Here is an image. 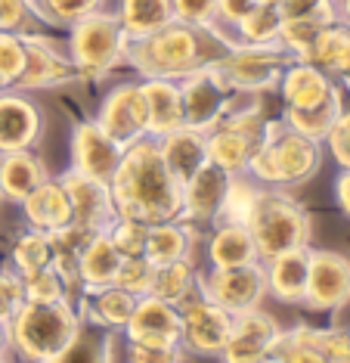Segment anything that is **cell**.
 Listing matches in <instances>:
<instances>
[{"mask_svg":"<svg viewBox=\"0 0 350 363\" xmlns=\"http://www.w3.org/2000/svg\"><path fill=\"white\" fill-rule=\"evenodd\" d=\"M115 218H137L143 224L177 220L183 211V184L168 171L158 140L143 137L124 150L109 180Z\"/></svg>","mask_w":350,"mask_h":363,"instance_id":"obj_1","label":"cell"},{"mask_svg":"<svg viewBox=\"0 0 350 363\" xmlns=\"http://www.w3.org/2000/svg\"><path fill=\"white\" fill-rule=\"evenodd\" d=\"M84 326L72 301H25L10 320V354L22 363H47Z\"/></svg>","mask_w":350,"mask_h":363,"instance_id":"obj_2","label":"cell"},{"mask_svg":"<svg viewBox=\"0 0 350 363\" xmlns=\"http://www.w3.org/2000/svg\"><path fill=\"white\" fill-rule=\"evenodd\" d=\"M322 164V143L286 128L282 121H266V137L248 162V177L261 186H301L316 177Z\"/></svg>","mask_w":350,"mask_h":363,"instance_id":"obj_3","label":"cell"},{"mask_svg":"<svg viewBox=\"0 0 350 363\" xmlns=\"http://www.w3.org/2000/svg\"><path fill=\"white\" fill-rule=\"evenodd\" d=\"M245 227L254 239V249L261 261H270L273 255L291 252V249H307L313 239L310 214L295 202L286 189L276 186H261L257 199L245 218Z\"/></svg>","mask_w":350,"mask_h":363,"instance_id":"obj_4","label":"cell"},{"mask_svg":"<svg viewBox=\"0 0 350 363\" xmlns=\"http://www.w3.org/2000/svg\"><path fill=\"white\" fill-rule=\"evenodd\" d=\"M124 60L143 78H171V81L186 78L189 72L211 62L205 60V40L198 35V28L183 26L177 19L146 38L128 40Z\"/></svg>","mask_w":350,"mask_h":363,"instance_id":"obj_5","label":"cell"},{"mask_svg":"<svg viewBox=\"0 0 350 363\" xmlns=\"http://www.w3.org/2000/svg\"><path fill=\"white\" fill-rule=\"evenodd\" d=\"M69 35V56L78 69L81 81H96L106 72H112L115 65L124 60L128 50V35H124L121 22L115 13L94 10L84 19L72 22Z\"/></svg>","mask_w":350,"mask_h":363,"instance_id":"obj_6","label":"cell"},{"mask_svg":"<svg viewBox=\"0 0 350 363\" xmlns=\"http://www.w3.org/2000/svg\"><path fill=\"white\" fill-rule=\"evenodd\" d=\"M266 137V121L257 106H242L223 115V118L208 130V162L223 168L227 174H245L248 162L257 152V146Z\"/></svg>","mask_w":350,"mask_h":363,"instance_id":"obj_7","label":"cell"},{"mask_svg":"<svg viewBox=\"0 0 350 363\" xmlns=\"http://www.w3.org/2000/svg\"><path fill=\"white\" fill-rule=\"evenodd\" d=\"M236 94L276 90L291 56L279 44H239L211 60Z\"/></svg>","mask_w":350,"mask_h":363,"instance_id":"obj_8","label":"cell"},{"mask_svg":"<svg viewBox=\"0 0 350 363\" xmlns=\"http://www.w3.org/2000/svg\"><path fill=\"white\" fill-rule=\"evenodd\" d=\"M180 96H183V125L196 130H211L232 109L239 94L220 75L218 65L205 62L202 69L180 78Z\"/></svg>","mask_w":350,"mask_h":363,"instance_id":"obj_9","label":"cell"},{"mask_svg":"<svg viewBox=\"0 0 350 363\" xmlns=\"http://www.w3.org/2000/svg\"><path fill=\"white\" fill-rule=\"evenodd\" d=\"M198 292L214 304H220L223 311H230L232 317L254 311L266 298L264 264L254 261L242 264V267H211L208 274L198 277Z\"/></svg>","mask_w":350,"mask_h":363,"instance_id":"obj_10","label":"cell"},{"mask_svg":"<svg viewBox=\"0 0 350 363\" xmlns=\"http://www.w3.org/2000/svg\"><path fill=\"white\" fill-rule=\"evenodd\" d=\"M177 311L183 323L180 348L186 351V357H218L232 333L236 317L230 311H223L220 304H214L211 298H205L202 292L183 301Z\"/></svg>","mask_w":350,"mask_h":363,"instance_id":"obj_11","label":"cell"},{"mask_svg":"<svg viewBox=\"0 0 350 363\" xmlns=\"http://www.w3.org/2000/svg\"><path fill=\"white\" fill-rule=\"evenodd\" d=\"M350 304V258L332 249H310L304 308L335 313Z\"/></svg>","mask_w":350,"mask_h":363,"instance_id":"obj_12","label":"cell"},{"mask_svg":"<svg viewBox=\"0 0 350 363\" xmlns=\"http://www.w3.org/2000/svg\"><path fill=\"white\" fill-rule=\"evenodd\" d=\"M96 125L128 150L130 143L146 137V100L140 81H121L103 96L96 112Z\"/></svg>","mask_w":350,"mask_h":363,"instance_id":"obj_13","label":"cell"},{"mask_svg":"<svg viewBox=\"0 0 350 363\" xmlns=\"http://www.w3.org/2000/svg\"><path fill=\"white\" fill-rule=\"evenodd\" d=\"M44 109L25 90L10 87L0 94V155L16 150H35L44 137Z\"/></svg>","mask_w":350,"mask_h":363,"instance_id":"obj_14","label":"cell"},{"mask_svg":"<svg viewBox=\"0 0 350 363\" xmlns=\"http://www.w3.org/2000/svg\"><path fill=\"white\" fill-rule=\"evenodd\" d=\"M282 326L264 308L245 311L236 317L232 333L218 354L220 363H270V351L276 345Z\"/></svg>","mask_w":350,"mask_h":363,"instance_id":"obj_15","label":"cell"},{"mask_svg":"<svg viewBox=\"0 0 350 363\" xmlns=\"http://www.w3.org/2000/svg\"><path fill=\"white\" fill-rule=\"evenodd\" d=\"M22 38H25V72L16 90H47L78 81V69H74L72 56L56 50V44L50 38L31 35V31H25Z\"/></svg>","mask_w":350,"mask_h":363,"instance_id":"obj_16","label":"cell"},{"mask_svg":"<svg viewBox=\"0 0 350 363\" xmlns=\"http://www.w3.org/2000/svg\"><path fill=\"white\" fill-rule=\"evenodd\" d=\"M65 193L72 202V224H81L87 230H106L115 220V205H112V189L109 180H96L90 174L69 168L65 174H60Z\"/></svg>","mask_w":350,"mask_h":363,"instance_id":"obj_17","label":"cell"},{"mask_svg":"<svg viewBox=\"0 0 350 363\" xmlns=\"http://www.w3.org/2000/svg\"><path fill=\"white\" fill-rule=\"evenodd\" d=\"M124 155V146L112 140L103 128L94 121H78L72 128V168L81 174H90L96 180H112Z\"/></svg>","mask_w":350,"mask_h":363,"instance_id":"obj_18","label":"cell"},{"mask_svg":"<svg viewBox=\"0 0 350 363\" xmlns=\"http://www.w3.org/2000/svg\"><path fill=\"white\" fill-rule=\"evenodd\" d=\"M232 174H227L218 164L205 162L202 168L196 171L193 177L183 184V211L180 220L186 224H211L218 220V214L223 208V199H227Z\"/></svg>","mask_w":350,"mask_h":363,"instance_id":"obj_19","label":"cell"},{"mask_svg":"<svg viewBox=\"0 0 350 363\" xmlns=\"http://www.w3.org/2000/svg\"><path fill=\"white\" fill-rule=\"evenodd\" d=\"M121 335L124 342H140V345H180L183 335L180 311L168 301L155 298V295H143L133 304V313Z\"/></svg>","mask_w":350,"mask_h":363,"instance_id":"obj_20","label":"cell"},{"mask_svg":"<svg viewBox=\"0 0 350 363\" xmlns=\"http://www.w3.org/2000/svg\"><path fill=\"white\" fill-rule=\"evenodd\" d=\"M335 78L326 75L322 69H316L313 62L291 60L279 78V96L282 109H310V106L326 103L329 96L338 94Z\"/></svg>","mask_w":350,"mask_h":363,"instance_id":"obj_21","label":"cell"},{"mask_svg":"<svg viewBox=\"0 0 350 363\" xmlns=\"http://www.w3.org/2000/svg\"><path fill=\"white\" fill-rule=\"evenodd\" d=\"M264 264L266 277V295L279 304H304L307 292V270H310V245L307 249H291L282 255H273Z\"/></svg>","mask_w":350,"mask_h":363,"instance_id":"obj_22","label":"cell"},{"mask_svg":"<svg viewBox=\"0 0 350 363\" xmlns=\"http://www.w3.org/2000/svg\"><path fill=\"white\" fill-rule=\"evenodd\" d=\"M146 100V137L162 140L164 134L183 128V96L180 81L171 78H143L140 81Z\"/></svg>","mask_w":350,"mask_h":363,"instance_id":"obj_23","label":"cell"},{"mask_svg":"<svg viewBox=\"0 0 350 363\" xmlns=\"http://www.w3.org/2000/svg\"><path fill=\"white\" fill-rule=\"evenodd\" d=\"M22 214L28 220V227L44 230V233H56L65 224H72V202L69 193H65L62 180L60 177H47L38 189H31L28 196L19 202Z\"/></svg>","mask_w":350,"mask_h":363,"instance_id":"obj_24","label":"cell"},{"mask_svg":"<svg viewBox=\"0 0 350 363\" xmlns=\"http://www.w3.org/2000/svg\"><path fill=\"white\" fill-rule=\"evenodd\" d=\"M133 304H137V298L130 292H124L118 286H103V289H87L78 311L87 326L106 329V333H124V326H128L133 313Z\"/></svg>","mask_w":350,"mask_h":363,"instance_id":"obj_25","label":"cell"},{"mask_svg":"<svg viewBox=\"0 0 350 363\" xmlns=\"http://www.w3.org/2000/svg\"><path fill=\"white\" fill-rule=\"evenodd\" d=\"M158 150H162V159L168 164L171 174L180 184H186L208 162V130H196V128L183 125L158 140Z\"/></svg>","mask_w":350,"mask_h":363,"instance_id":"obj_26","label":"cell"},{"mask_svg":"<svg viewBox=\"0 0 350 363\" xmlns=\"http://www.w3.org/2000/svg\"><path fill=\"white\" fill-rule=\"evenodd\" d=\"M47 177H50L47 162L35 150H16L0 155V199L19 205Z\"/></svg>","mask_w":350,"mask_h":363,"instance_id":"obj_27","label":"cell"},{"mask_svg":"<svg viewBox=\"0 0 350 363\" xmlns=\"http://www.w3.org/2000/svg\"><path fill=\"white\" fill-rule=\"evenodd\" d=\"M196 249V230L186 220H162V224H149L146 236V249L143 258L158 267V264L180 261V258H193Z\"/></svg>","mask_w":350,"mask_h":363,"instance_id":"obj_28","label":"cell"},{"mask_svg":"<svg viewBox=\"0 0 350 363\" xmlns=\"http://www.w3.org/2000/svg\"><path fill=\"white\" fill-rule=\"evenodd\" d=\"M205 252L211 267H242V264L261 261L245 224H214Z\"/></svg>","mask_w":350,"mask_h":363,"instance_id":"obj_29","label":"cell"},{"mask_svg":"<svg viewBox=\"0 0 350 363\" xmlns=\"http://www.w3.org/2000/svg\"><path fill=\"white\" fill-rule=\"evenodd\" d=\"M121 261H124V255L115 249L109 233H106V230L94 233L90 236V242H87V249L81 252V261H78V274H81L84 289L115 286V277H118Z\"/></svg>","mask_w":350,"mask_h":363,"instance_id":"obj_30","label":"cell"},{"mask_svg":"<svg viewBox=\"0 0 350 363\" xmlns=\"http://www.w3.org/2000/svg\"><path fill=\"white\" fill-rule=\"evenodd\" d=\"M198 270L193 258H180V261H168V264H158L155 274H152V292L155 298L174 304L180 308L183 301H189L193 295H198Z\"/></svg>","mask_w":350,"mask_h":363,"instance_id":"obj_31","label":"cell"},{"mask_svg":"<svg viewBox=\"0 0 350 363\" xmlns=\"http://www.w3.org/2000/svg\"><path fill=\"white\" fill-rule=\"evenodd\" d=\"M115 16H118L128 40H137L174 22V6L171 0H121Z\"/></svg>","mask_w":350,"mask_h":363,"instance_id":"obj_32","label":"cell"},{"mask_svg":"<svg viewBox=\"0 0 350 363\" xmlns=\"http://www.w3.org/2000/svg\"><path fill=\"white\" fill-rule=\"evenodd\" d=\"M304 62H313L332 78H344V72L350 69V28L341 22H329Z\"/></svg>","mask_w":350,"mask_h":363,"instance_id":"obj_33","label":"cell"},{"mask_svg":"<svg viewBox=\"0 0 350 363\" xmlns=\"http://www.w3.org/2000/svg\"><path fill=\"white\" fill-rule=\"evenodd\" d=\"M115 351H118L115 333H106V329L84 323L81 333L47 363H115Z\"/></svg>","mask_w":350,"mask_h":363,"instance_id":"obj_34","label":"cell"},{"mask_svg":"<svg viewBox=\"0 0 350 363\" xmlns=\"http://www.w3.org/2000/svg\"><path fill=\"white\" fill-rule=\"evenodd\" d=\"M341 109H344V96H341V90H338L335 96H329V100L320 106H310V109H282L279 121L286 128L298 130V134L322 143L326 134L332 130V125H335V118L341 115Z\"/></svg>","mask_w":350,"mask_h":363,"instance_id":"obj_35","label":"cell"},{"mask_svg":"<svg viewBox=\"0 0 350 363\" xmlns=\"http://www.w3.org/2000/svg\"><path fill=\"white\" fill-rule=\"evenodd\" d=\"M50 261H53V242H50V233L28 227L25 233L16 236V242L10 249V264H13L16 274H28V270L47 267Z\"/></svg>","mask_w":350,"mask_h":363,"instance_id":"obj_36","label":"cell"},{"mask_svg":"<svg viewBox=\"0 0 350 363\" xmlns=\"http://www.w3.org/2000/svg\"><path fill=\"white\" fill-rule=\"evenodd\" d=\"M279 28H282V10L279 6H266V4H254L236 22L242 44H276Z\"/></svg>","mask_w":350,"mask_h":363,"instance_id":"obj_37","label":"cell"},{"mask_svg":"<svg viewBox=\"0 0 350 363\" xmlns=\"http://www.w3.org/2000/svg\"><path fill=\"white\" fill-rule=\"evenodd\" d=\"M270 363H326V357L313 345L310 326H298L279 333L276 345L270 351Z\"/></svg>","mask_w":350,"mask_h":363,"instance_id":"obj_38","label":"cell"},{"mask_svg":"<svg viewBox=\"0 0 350 363\" xmlns=\"http://www.w3.org/2000/svg\"><path fill=\"white\" fill-rule=\"evenodd\" d=\"M326 26H329V22H322V19H286V16H282V28H279L276 44L291 56V60H301L304 62L307 53L313 50L320 31Z\"/></svg>","mask_w":350,"mask_h":363,"instance_id":"obj_39","label":"cell"},{"mask_svg":"<svg viewBox=\"0 0 350 363\" xmlns=\"http://www.w3.org/2000/svg\"><path fill=\"white\" fill-rule=\"evenodd\" d=\"M261 193V184L248 174H232L230 180V189H227V199H223V208L218 214L214 224H245L248 211Z\"/></svg>","mask_w":350,"mask_h":363,"instance_id":"obj_40","label":"cell"},{"mask_svg":"<svg viewBox=\"0 0 350 363\" xmlns=\"http://www.w3.org/2000/svg\"><path fill=\"white\" fill-rule=\"evenodd\" d=\"M22 289H25V301H69L65 279L60 277V270L53 264L22 274Z\"/></svg>","mask_w":350,"mask_h":363,"instance_id":"obj_41","label":"cell"},{"mask_svg":"<svg viewBox=\"0 0 350 363\" xmlns=\"http://www.w3.org/2000/svg\"><path fill=\"white\" fill-rule=\"evenodd\" d=\"M103 0H31L35 13H40L53 26H72V22L84 19L87 13L99 10Z\"/></svg>","mask_w":350,"mask_h":363,"instance_id":"obj_42","label":"cell"},{"mask_svg":"<svg viewBox=\"0 0 350 363\" xmlns=\"http://www.w3.org/2000/svg\"><path fill=\"white\" fill-rule=\"evenodd\" d=\"M106 233L115 242V249H118L124 258H133V255H143L146 249V236H149V224L137 218H115L109 227H106Z\"/></svg>","mask_w":350,"mask_h":363,"instance_id":"obj_43","label":"cell"},{"mask_svg":"<svg viewBox=\"0 0 350 363\" xmlns=\"http://www.w3.org/2000/svg\"><path fill=\"white\" fill-rule=\"evenodd\" d=\"M152 274L155 267L149 264L143 255H133V258H124L118 267V277H115V286L130 292L133 298H143V295L152 292Z\"/></svg>","mask_w":350,"mask_h":363,"instance_id":"obj_44","label":"cell"},{"mask_svg":"<svg viewBox=\"0 0 350 363\" xmlns=\"http://www.w3.org/2000/svg\"><path fill=\"white\" fill-rule=\"evenodd\" d=\"M174 19L198 31H218V0H171Z\"/></svg>","mask_w":350,"mask_h":363,"instance_id":"obj_45","label":"cell"},{"mask_svg":"<svg viewBox=\"0 0 350 363\" xmlns=\"http://www.w3.org/2000/svg\"><path fill=\"white\" fill-rule=\"evenodd\" d=\"M25 72V38L16 31H0V78L10 87L19 84Z\"/></svg>","mask_w":350,"mask_h":363,"instance_id":"obj_46","label":"cell"},{"mask_svg":"<svg viewBox=\"0 0 350 363\" xmlns=\"http://www.w3.org/2000/svg\"><path fill=\"white\" fill-rule=\"evenodd\" d=\"M310 338L320 348V354L326 357V363H350V329L329 326V329H316L310 326Z\"/></svg>","mask_w":350,"mask_h":363,"instance_id":"obj_47","label":"cell"},{"mask_svg":"<svg viewBox=\"0 0 350 363\" xmlns=\"http://www.w3.org/2000/svg\"><path fill=\"white\" fill-rule=\"evenodd\" d=\"M128 363H186V351L180 345H140L124 342Z\"/></svg>","mask_w":350,"mask_h":363,"instance_id":"obj_48","label":"cell"},{"mask_svg":"<svg viewBox=\"0 0 350 363\" xmlns=\"http://www.w3.org/2000/svg\"><path fill=\"white\" fill-rule=\"evenodd\" d=\"M322 143H326L332 159L338 162V168H350V109L347 106L341 109V115L335 118V125H332Z\"/></svg>","mask_w":350,"mask_h":363,"instance_id":"obj_49","label":"cell"},{"mask_svg":"<svg viewBox=\"0 0 350 363\" xmlns=\"http://www.w3.org/2000/svg\"><path fill=\"white\" fill-rule=\"evenodd\" d=\"M25 304V289H22V274L16 270H0V320L10 323L13 313Z\"/></svg>","mask_w":350,"mask_h":363,"instance_id":"obj_50","label":"cell"},{"mask_svg":"<svg viewBox=\"0 0 350 363\" xmlns=\"http://www.w3.org/2000/svg\"><path fill=\"white\" fill-rule=\"evenodd\" d=\"M31 16H35L31 0H0V31L25 35L31 26Z\"/></svg>","mask_w":350,"mask_h":363,"instance_id":"obj_51","label":"cell"},{"mask_svg":"<svg viewBox=\"0 0 350 363\" xmlns=\"http://www.w3.org/2000/svg\"><path fill=\"white\" fill-rule=\"evenodd\" d=\"M279 10L286 19H322L335 22L332 16V0H282Z\"/></svg>","mask_w":350,"mask_h":363,"instance_id":"obj_52","label":"cell"},{"mask_svg":"<svg viewBox=\"0 0 350 363\" xmlns=\"http://www.w3.org/2000/svg\"><path fill=\"white\" fill-rule=\"evenodd\" d=\"M254 6V0H218V19L236 28V22Z\"/></svg>","mask_w":350,"mask_h":363,"instance_id":"obj_53","label":"cell"},{"mask_svg":"<svg viewBox=\"0 0 350 363\" xmlns=\"http://www.w3.org/2000/svg\"><path fill=\"white\" fill-rule=\"evenodd\" d=\"M335 202L350 218V168H341V174L335 177Z\"/></svg>","mask_w":350,"mask_h":363,"instance_id":"obj_54","label":"cell"},{"mask_svg":"<svg viewBox=\"0 0 350 363\" xmlns=\"http://www.w3.org/2000/svg\"><path fill=\"white\" fill-rule=\"evenodd\" d=\"M332 16H335V22L350 28V0H332Z\"/></svg>","mask_w":350,"mask_h":363,"instance_id":"obj_55","label":"cell"},{"mask_svg":"<svg viewBox=\"0 0 350 363\" xmlns=\"http://www.w3.org/2000/svg\"><path fill=\"white\" fill-rule=\"evenodd\" d=\"M6 354H10V323L0 320V357H6Z\"/></svg>","mask_w":350,"mask_h":363,"instance_id":"obj_56","label":"cell"},{"mask_svg":"<svg viewBox=\"0 0 350 363\" xmlns=\"http://www.w3.org/2000/svg\"><path fill=\"white\" fill-rule=\"evenodd\" d=\"M254 4H266V6H279L282 0H254Z\"/></svg>","mask_w":350,"mask_h":363,"instance_id":"obj_57","label":"cell"},{"mask_svg":"<svg viewBox=\"0 0 350 363\" xmlns=\"http://www.w3.org/2000/svg\"><path fill=\"white\" fill-rule=\"evenodd\" d=\"M4 90H10V84H6V81L0 78V94H4Z\"/></svg>","mask_w":350,"mask_h":363,"instance_id":"obj_58","label":"cell"},{"mask_svg":"<svg viewBox=\"0 0 350 363\" xmlns=\"http://www.w3.org/2000/svg\"><path fill=\"white\" fill-rule=\"evenodd\" d=\"M341 81H344V84H347V87H350V69H347V72H344V78H341Z\"/></svg>","mask_w":350,"mask_h":363,"instance_id":"obj_59","label":"cell"},{"mask_svg":"<svg viewBox=\"0 0 350 363\" xmlns=\"http://www.w3.org/2000/svg\"><path fill=\"white\" fill-rule=\"evenodd\" d=\"M4 360H6V357H0V363H4Z\"/></svg>","mask_w":350,"mask_h":363,"instance_id":"obj_60","label":"cell"},{"mask_svg":"<svg viewBox=\"0 0 350 363\" xmlns=\"http://www.w3.org/2000/svg\"><path fill=\"white\" fill-rule=\"evenodd\" d=\"M4 363H6V360H4Z\"/></svg>","mask_w":350,"mask_h":363,"instance_id":"obj_61","label":"cell"}]
</instances>
